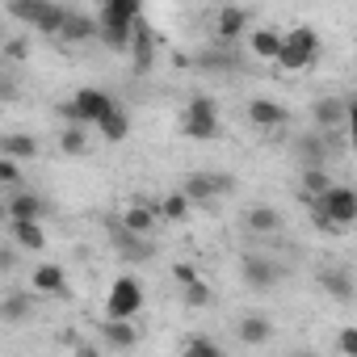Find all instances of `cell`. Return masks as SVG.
Instances as JSON below:
<instances>
[{"label": "cell", "instance_id": "1", "mask_svg": "<svg viewBox=\"0 0 357 357\" xmlns=\"http://www.w3.org/2000/svg\"><path fill=\"white\" fill-rule=\"evenodd\" d=\"M139 13H143V9H139V0H105V5L93 13V22H97V38H101L109 51H126Z\"/></svg>", "mask_w": 357, "mask_h": 357}, {"label": "cell", "instance_id": "2", "mask_svg": "<svg viewBox=\"0 0 357 357\" xmlns=\"http://www.w3.org/2000/svg\"><path fill=\"white\" fill-rule=\"evenodd\" d=\"M319 59V34L311 30V26H294L290 34H282V47H278V68H286V72H303V68H311Z\"/></svg>", "mask_w": 357, "mask_h": 357}, {"label": "cell", "instance_id": "3", "mask_svg": "<svg viewBox=\"0 0 357 357\" xmlns=\"http://www.w3.org/2000/svg\"><path fill=\"white\" fill-rule=\"evenodd\" d=\"M114 105H118V101H114L105 89H80V93L63 105V114L72 118V126H84V130H89V126H97Z\"/></svg>", "mask_w": 357, "mask_h": 357}, {"label": "cell", "instance_id": "4", "mask_svg": "<svg viewBox=\"0 0 357 357\" xmlns=\"http://www.w3.org/2000/svg\"><path fill=\"white\" fill-rule=\"evenodd\" d=\"M139 307H143V286H139V278L122 273L105 294V319H135Z\"/></svg>", "mask_w": 357, "mask_h": 357}, {"label": "cell", "instance_id": "5", "mask_svg": "<svg viewBox=\"0 0 357 357\" xmlns=\"http://www.w3.org/2000/svg\"><path fill=\"white\" fill-rule=\"evenodd\" d=\"M307 206L324 211L340 231H349V227H353V219H357V194H353L349 185H332L324 198H315V202H307Z\"/></svg>", "mask_w": 357, "mask_h": 357}, {"label": "cell", "instance_id": "6", "mask_svg": "<svg viewBox=\"0 0 357 357\" xmlns=\"http://www.w3.org/2000/svg\"><path fill=\"white\" fill-rule=\"evenodd\" d=\"M181 130H185L190 139H198V143H211V139L219 135V109H215V101H211V97H194L190 109H185Z\"/></svg>", "mask_w": 357, "mask_h": 357}, {"label": "cell", "instance_id": "7", "mask_svg": "<svg viewBox=\"0 0 357 357\" xmlns=\"http://www.w3.org/2000/svg\"><path fill=\"white\" fill-rule=\"evenodd\" d=\"M155 219H160V198H130L126 202V211H122V223H118V231H126V236H147V231H155Z\"/></svg>", "mask_w": 357, "mask_h": 357}, {"label": "cell", "instance_id": "8", "mask_svg": "<svg viewBox=\"0 0 357 357\" xmlns=\"http://www.w3.org/2000/svg\"><path fill=\"white\" fill-rule=\"evenodd\" d=\"M227 190H231V176H219V172H194V176H185V185H181V194H185L190 206L194 202H215Z\"/></svg>", "mask_w": 357, "mask_h": 357}, {"label": "cell", "instance_id": "9", "mask_svg": "<svg viewBox=\"0 0 357 357\" xmlns=\"http://www.w3.org/2000/svg\"><path fill=\"white\" fill-rule=\"evenodd\" d=\"M240 273H244V286H248V290H269V286H278V278H282V269H278L273 261H265V257H244V261H240Z\"/></svg>", "mask_w": 357, "mask_h": 357}, {"label": "cell", "instance_id": "10", "mask_svg": "<svg viewBox=\"0 0 357 357\" xmlns=\"http://www.w3.org/2000/svg\"><path fill=\"white\" fill-rule=\"evenodd\" d=\"M130 55H135V72L143 76V72H151V63H155V34L143 26V22H135V30H130V47H126Z\"/></svg>", "mask_w": 357, "mask_h": 357}, {"label": "cell", "instance_id": "11", "mask_svg": "<svg viewBox=\"0 0 357 357\" xmlns=\"http://www.w3.org/2000/svg\"><path fill=\"white\" fill-rule=\"evenodd\" d=\"M43 198H34V194H26V190H17L9 202H5V219L9 223H38L43 219Z\"/></svg>", "mask_w": 357, "mask_h": 357}, {"label": "cell", "instance_id": "12", "mask_svg": "<svg viewBox=\"0 0 357 357\" xmlns=\"http://www.w3.org/2000/svg\"><path fill=\"white\" fill-rule=\"evenodd\" d=\"M290 114H286V105H278L273 97H257V101H248V122L252 126H282Z\"/></svg>", "mask_w": 357, "mask_h": 357}, {"label": "cell", "instance_id": "13", "mask_svg": "<svg viewBox=\"0 0 357 357\" xmlns=\"http://www.w3.org/2000/svg\"><path fill=\"white\" fill-rule=\"evenodd\" d=\"M30 282H34V290L38 294H68V278H63V269L59 265H34V273H30Z\"/></svg>", "mask_w": 357, "mask_h": 357}, {"label": "cell", "instance_id": "14", "mask_svg": "<svg viewBox=\"0 0 357 357\" xmlns=\"http://www.w3.org/2000/svg\"><path fill=\"white\" fill-rule=\"evenodd\" d=\"M215 34H219V43H236L240 34H248V13L244 9H223L215 17Z\"/></svg>", "mask_w": 357, "mask_h": 357}, {"label": "cell", "instance_id": "15", "mask_svg": "<svg viewBox=\"0 0 357 357\" xmlns=\"http://www.w3.org/2000/svg\"><path fill=\"white\" fill-rule=\"evenodd\" d=\"M59 38H63V43H89V38H97V22H93L89 13H72V9H68Z\"/></svg>", "mask_w": 357, "mask_h": 357}, {"label": "cell", "instance_id": "16", "mask_svg": "<svg viewBox=\"0 0 357 357\" xmlns=\"http://www.w3.org/2000/svg\"><path fill=\"white\" fill-rule=\"evenodd\" d=\"M97 135H101L105 143H122V139L130 135V114H126L122 105H114V109L97 122Z\"/></svg>", "mask_w": 357, "mask_h": 357}, {"label": "cell", "instance_id": "17", "mask_svg": "<svg viewBox=\"0 0 357 357\" xmlns=\"http://www.w3.org/2000/svg\"><path fill=\"white\" fill-rule=\"evenodd\" d=\"M101 336H105V344H114V349H135V344H139V328H135L130 319H105V324H101Z\"/></svg>", "mask_w": 357, "mask_h": 357}, {"label": "cell", "instance_id": "18", "mask_svg": "<svg viewBox=\"0 0 357 357\" xmlns=\"http://www.w3.org/2000/svg\"><path fill=\"white\" fill-rule=\"evenodd\" d=\"M0 155L13 160V164L34 160V155H38V139H34V135H5V139H0Z\"/></svg>", "mask_w": 357, "mask_h": 357}, {"label": "cell", "instance_id": "19", "mask_svg": "<svg viewBox=\"0 0 357 357\" xmlns=\"http://www.w3.org/2000/svg\"><path fill=\"white\" fill-rule=\"evenodd\" d=\"M344 114H349V109H344V101H340V97H319V101L311 105V118H315L324 130H336V126L344 122Z\"/></svg>", "mask_w": 357, "mask_h": 357}, {"label": "cell", "instance_id": "20", "mask_svg": "<svg viewBox=\"0 0 357 357\" xmlns=\"http://www.w3.org/2000/svg\"><path fill=\"white\" fill-rule=\"evenodd\" d=\"M248 47H252V55H257V59H278L282 30H269V26H261V30H248Z\"/></svg>", "mask_w": 357, "mask_h": 357}, {"label": "cell", "instance_id": "21", "mask_svg": "<svg viewBox=\"0 0 357 357\" xmlns=\"http://www.w3.org/2000/svg\"><path fill=\"white\" fill-rule=\"evenodd\" d=\"M236 336H240L244 344H265V340L273 336V324H269L265 315H257V311H252V315H244V319H240Z\"/></svg>", "mask_w": 357, "mask_h": 357}, {"label": "cell", "instance_id": "22", "mask_svg": "<svg viewBox=\"0 0 357 357\" xmlns=\"http://www.w3.org/2000/svg\"><path fill=\"white\" fill-rule=\"evenodd\" d=\"M13 244L26 248V252H43V248H47L43 223H13Z\"/></svg>", "mask_w": 357, "mask_h": 357}, {"label": "cell", "instance_id": "23", "mask_svg": "<svg viewBox=\"0 0 357 357\" xmlns=\"http://www.w3.org/2000/svg\"><path fill=\"white\" fill-rule=\"evenodd\" d=\"M30 311H34L30 294H5V298H0V319H5V324H26Z\"/></svg>", "mask_w": 357, "mask_h": 357}, {"label": "cell", "instance_id": "24", "mask_svg": "<svg viewBox=\"0 0 357 357\" xmlns=\"http://www.w3.org/2000/svg\"><path fill=\"white\" fill-rule=\"evenodd\" d=\"M332 190V176L328 168H303V202H315Z\"/></svg>", "mask_w": 357, "mask_h": 357}, {"label": "cell", "instance_id": "25", "mask_svg": "<svg viewBox=\"0 0 357 357\" xmlns=\"http://www.w3.org/2000/svg\"><path fill=\"white\" fill-rule=\"evenodd\" d=\"M63 17H68V9H63V5H47V0H43V9H38V17H34V30H38V34H51V38H59V30H63Z\"/></svg>", "mask_w": 357, "mask_h": 357}, {"label": "cell", "instance_id": "26", "mask_svg": "<svg viewBox=\"0 0 357 357\" xmlns=\"http://www.w3.org/2000/svg\"><path fill=\"white\" fill-rule=\"evenodd\" d=\"M278 227H282V215L273 206H252L248 211V231L252 236H273Z\"/></svg>", "mask_w": 357, "mask_h": 357}, {"label": "cell", "instance_id": "27", "mask_svg": "<svg viewBox=\"0 0 357 357\" xmlns=\"http://www.w3.org/2000/svg\"><path fill=\"white\" fill-rule=\"evenodd\" d=\"M319 286H324L332 298H340V303H349V298H353V282H349V269H324V273H319Z\"/></svg>", "mask_w": 357, "mask_h": 357}, {"label": "cell", "instance_id": "28", "mask_svg": "<svg viewBox=\"0 0 357 357\" xmlns=\"http://www.w3.org/2000/svg\"><path fill=\"white\" fill-rule=\"evenodd\" d=\"M160 219H172V223L190 219V202H185V194H181V190H172V194H164V198H160Z\"/></svg>", "mask_w": 357, "mask_h": 357}, {"label": "cell", "instance_id": "29", "mask_svg": "<svg viewBox=\"0 0 357 357\" xmlns=\"http://www.w3.org/2000/svg\"><path fill=\"white\" fill-rule=\"evenodd\" d=\"M59 147H63L68 155H84V151H89V130H84V126H68V130L59 135Z\"/></svg>", "mask_w": 357, "mask_h": 357}, {"label": "cell", "instance_id": "30", "mask_svg": "<svg viewBox=\"0 0 357 357\" xmlns=\"http://www.w3.org/2000/svg\"><path fill=\"white\" fill-rule=\"evenodd\" d=\"M181 357H227V353H223V349H219V344H215L211 336H190V340H185V353H181Z\"/></svg>", "mask_w": 357, "mask_h": 357}, {"label": "cell", "instance_id": "31", "mask_svg": "<svg viewBox=\"0 0 357 357\" xmlns=\"http://www.w3.org/2000/svg\"><path fill=\"white\" fill-rule=\"evenodd\" d=\"M139 236H126V231H118L114 236V248H118V257H126V261H143L147 257V244H135Z\"/></svg>", "mask_w": 357, "mask_h": 357}, {"label": "cell", "instance_id": "32", "mask_svg": "<svg viewBox=\"0 0 357 357\" xmlns=\"http://www.w3.org/2000/svg\"><path fill=\"white\" fill-rule=\"evenodd\" d=\"M181 294H185V307H211V303H215V290H211L202 278H198L194 286H181Z\"/></svg>", "mask_w": 357, "mask_h": 357}, {"label": "cell", "instance_id": "33", "mask_svg": "<svg viewBox=\"0 0 357 357\" xmlns=\"http://www.w3.org/2000/svg\"><path fill=\"white\" fill-rule=\"evenodd\" d=\"M5 59H9V63H26V59H30V34L5 38Z\"/></svg>", "mask_w": 357, "mask_h": 357}, {"label": "cell", "instance_id": "34", "mask_svg": "<svg viewBox=\"0 0 357 357\" xmlns=\"http://www.w3.org/2000/svg\"><path fill=\"white\" fill-rule=\"evenodd\" d=\"M38 9H43V0H13V5H9V17H17L22 26H34Z\"/></svg>", "mask_w": 357, "mask_h": 357}, {"label": "cell", "instance_id": "35", "mask_svg": "<svg viewBox=\"0 0 357 357\" xmlns=\"http://www.w3.org/2000/svg\"><path fill=\"white\" fill-rule=\"evenodd\" d=\"M17 181H22V164H13V160L0 155V190H5V185H17Z\"/></svg>", "mask_w": 357, "mask_h": 357}, {"label": "cell", "instance_id": "36", "mask_svg": "<svg viewBox=\"0 0 357 357\" xmlns=\"http://www.w3.org/2000/svg\"><path fill=\"white\" fill-rule=\"evenodd\" d=\"M172 278H176V282H181V286H194V282H198L202 273H198V269H194L190 261H176V265H172Z\"/></svg>", "mask_w": 357, "mask_h": 357}, {"label": "cell", "instance_id": "37", "mask_svg": "<svg viewBox=\"0 0 357 357\" xmlns=\"http://www.w3.org/2000/svg\"><path fill=\"white\" fill-rule=\"evenodd\" d=\"M311 223H315V227H319L324 236H344V231H340V227H336V223H332V219H328L324 211H315V206H311Z\"/></svg>", "mask_w": 357, "mask_h": 357}, {"label": "cell", "instance_id": "38", "mask_svg": "<svg viewBox=\"0 0 357 357\" xmlns=\"http://www.w3.org/2000/svg\"><path fill=\"white\" fill-rule=\"evenodd\" d=\"M340 353L357 357V328H340Z\"/></svg>", "mask_w": 357, "mask_h": 357}, {"label": "cell", "instance_id": "39", "mask_svg": "<svg viewBox=\"0 0 357 357\" xmlns=\"http://www.w3.org/2000/svg\"><path fill=\"white\" fill-rule=\"evenodd\" d=\"M9 269H17V252L13 248H0V273H9Z\"/></svg>", "mask_w": 357, "mask_h": 357}, {"label": "cell", "instance_id": "40", "mask_svg": "<svg viewBox=\"0 0 357 357\" xmlns=\"http://www.w3.org/2000/svg\"><path fill=\"white\" fill-rule=\"evenodd\" d=\"M76 357H101V349H93V344H76Z\"/></svg>", "mask_w": 357, "mask_h": 357}, {"label": "cell", "instance_id": "41", "mask_svg": "<svg viewBox=\"0 0 357 357\" xmlns=\"http://www.w3.org/2000/svg\"><path fill=\"white\" fill-rule=\"evenodd\" d=\"M0 219H5V202H0Z\"/></svg>", "mask_w": 357, "mask_h": 357}, {"label": "cell", "instance_id": "42", "mask_svg": "<svg viewBox=\"0 0 357 357\" xmlns=\"http://www.w3.org/2000/svg\"><path fill=\"white\" fill-rule=\"evenodd\" d=\"M0 43H5V30H0Z\"/></svg>", "mask_w": 357, "mask_h": 357}]
</instances>
